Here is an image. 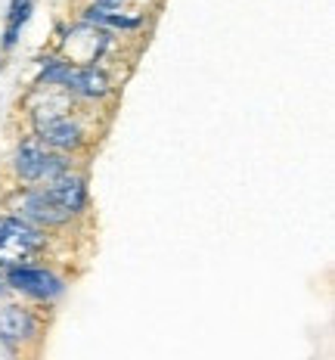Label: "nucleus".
<instances>
[{"label":"nucleus","mask_w":335,"mask_h":360,"mask_svg":"<svg viewBox=\"0 0 335 360\" xmlns=\"http://www.w3.org/2000/svg\"><path fill=\"white\" fill-rule=\"evenodd\" d=\"M44 245V233L16 214L0 217V270L22 267Z\"/></svg>","instance_id":"nucleus-1"},{"label":"nucleus","mask_w":335,"mask_h":360,"mask_svg":"<svg viewBox=\"0 0 335 360\" xmlns=\"http://www.w3.org/2000/svg\"><path fill=\"white\" fill-rule=\"evenodd\" d=\"M13 168H16V177L25 180V184H44V180L50 184V180L69 171V162H65L63 153H53L37 140H28L13 155Z\"/></svg>","instance_id":"nucleus-2"},{"label":"nucleus","mask_w":335,"mask_h":360,"mask_svg":"<svg viewBox=\"0 0 335 360\" xmlns=\"http://www.w3.org/2000/svg\"><path fill=\"white\" fill-rule=\"evenodd\" d=\"M6 286L22 292V295H32L37 302H53L65 292V283L59 280L53 270L44 267H13L4 274Z\"/></svg>","instance_id":"nucleus-3"},{"label":"nucleus","mask_w":335,"mask_h":360,"mask_svg":"<svg viewBox=\"0 0 335 360\" xmlns=\"http://www.w3.org/2000/svg\"><path fill=\"white\" fill-rule=\"evenodd\" d=\"M16 217L28 221L37 230H41V227H63V224L72 221V214H65L63 208H59L56 202L47 196V193H44V186H41V190L25 193V199H22Z\"/></svg>","instance_id":"nucleus-4"},{"label":"nucleus","mask_w":335,"mask_h":360,"mask_svg":"<svg viewBox=\"0 0 335 360\" xmlns=\"http://www.w3.org/2000/svg\"><path fill=\"white\" fill-rule=\"evenodd\" d=\"M34 131H37V143H44L47 149H53V153H72V149H78L84 143V134H81V127L69 115L47 118V122L34 124Z\"/></svg>","instance_id":"nucleus-5"},{"label":"nucleus","mask_w":335,"mask_h":360,"mask_svg":"<svg viewBox=\"0 0 335 360\" xmlns=\"http://www.w3.org/2000/svg\"><path fill=\"white\" fill-rule=\"evenodd\" d=\"M44 193H47L50 199L56 202L59 208H63L65 214H78V212H84V205H87V186H84V177H78V174H59L56 180H50L47 186H44Z\"/></svg>","instance_id":"nucleus-6"},{"label":"nucleus","mask_w":335,"mask_h":360,"mask_svg":"<svg viewBox=\"0 0 335 360\" xmlns=\"http://www.w3.org/2000/svg\"><path fill=\"white\" fill-rule=\"evenodd\" d=\"M65 90L87 96V100H100V96H106L112 90V84H109V75L103 69H96V65H72Z\"/></svg>","instance_id":"nucleus-7"},{"label":"nucleus","mask_w":335,"mask_h":360,"mask_svg":"<svg viewBox=\"0 0 335 360\" xmlns=\"http://www.w3.org/2000/svg\"><path fill=\"white\" fill-rule=\"evenodd\" d=\"M37 335V320L32 311L16 304H0V339L6 342H25Z\"/></svg>","instance_id":"nucleus-8"},{"label":"nucleus","mask_w":335,"mask_h":360,"mask_svg":"<svg viewBox=\"0 0 335 360\" xmlns=\"http://www.w3.org/2000/svg\"><path fill=\"white\" fill-rule=\"evenodd\" d=\"M32 16V0H13L10 4V16H6V34H4V50H13L19 41L22 25Z\"/></svg>","instance_id":"nucleus-9"},{"label":"nucleus","mask_w":335,"mask_h":360,"mask_svg":"<svg viewBox=\"0 0 335 360\" xmlns=\"http://www.w3.org/2000/svg\"><path fill=\"white\" fill-rule=\"evenodd\" d=\"M87 25H112V28H137L140 16H124V13H118V10H103V6H93V10H87V16H84Z\"/></svg>","instance_id":"nucleus-10"},{"label":"nucleus","mask_w":335,"mask_h":360,"mask_svg":"<svg viewBox=\"0 0 335 360\" xmlns=\"http://www.w3.org/2000/svg\"><path fill=\"white\" fill-rule=\"evenodd\" d=\"M0 360H16V348H13V342L0 339Z\"/></svg>","instance_id":"nucleus-11"},{"label":"nucleus","mask_w":335,"mask_h":360,"mask_svg":"<svg viewBox=\"0 0 335 360\" xmlns=\"http://www.w3.org/2000/svg\"><path fill=\"white\" fill-rule=\"evenodd\" d=\"M6 292V280H4V270H0V295Z\"/></svg>","instance_id":"nucleus-12"}]
</instances>
